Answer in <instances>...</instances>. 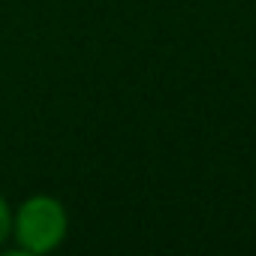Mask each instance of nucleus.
<instances>
[{"mask_svg": "<svg viewBox=\"0 0 256 256\" xmlns=\"http://www.w3.org/2000/svg\"><path fill=\"white\" fill-rule=\"evenodd\" d=\"M12 235V211H10V202L0 196V244Z\"/></svg>", "mask_w": 256, "mask_h": 256, "instance_id": "2", "label": "nucleus"}, {"mask_svg": "<svg viewBox=\"0 0 256 256\" xmlns=\"http://www.w3.org/2000/svg\"><path fill=\"white\" fill-rule=\"evenodd\" d=\"M70 229L66 208L54 196H30L12 214V235L22 253H52Z\"/></svg>", "mask_w": 256, "mask_h": 256, "instance_id": "1", "label": "nucleus"}]
</instances>
